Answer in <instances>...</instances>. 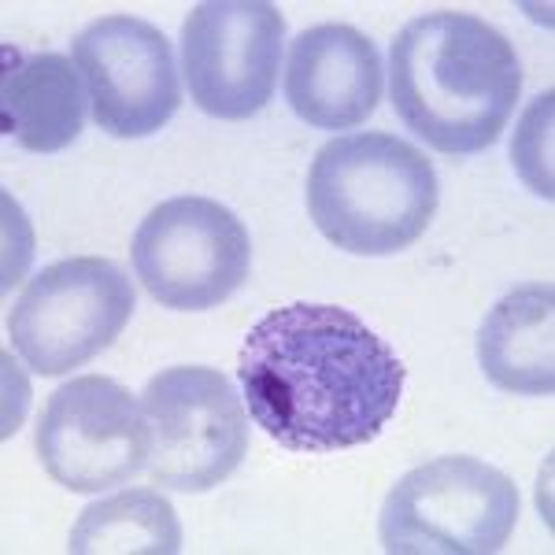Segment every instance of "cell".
<instances>
[{"label":"cell","instance_id":"obj_2","mask_svg":"<svg viewBox=\"0 0 555 555\" xmlns=\"http://www.w3.org/2000/svg\"><path fill=\"white\" fill-rule=\"evenodd\" d=\"M392 107L411 133L449 156H474L500 141L522 93L515 44L478 15L426 12L389 52Z\"/></svg>","mask_w":555,"mask_h":555},{"label":"cell","instance_id":"obj_11","mask_svg":"<svg viewBox=\"0 0 555 555\" xmlns=\"http://www.w3.org/2000/svg\"><path fill=\"white\" fill-rule=\"evenodd\" d=\"M285 101L315 130H352L382 101V56L356 26L322 23L289 49Z\"/></svg>","mask_w":555,"mask_h":555},{"label":"cell","instance_id":"obj_1","mask_svg":"<svg viewBox=\"0 0 555 555\" xmlns=\"http://www.w3.org/2000/svg\"><path fill=\"white\" fill-rule=\"evenodd\" d=\"M237 378L248 415L289 452L326 455L371 444L404 397V363L337 304L274 308L248 330Z\"/></svg>","mask_w":555,"mask_h":555},{"label":"cell","instance_id":"obj_12","mask_svg":"<svg viewBox=\"0 0 555 555\" xmlns=\"http://www.w3.org/2000/svg\"><path fill=\"white\" fill-rule=\"evenodd\" d=\"M86 122V96L78 67L56 52L4 49V82H0V130L15 145L38 156L64 152L78 141Z\"/></svg>","mask_w":555,"mask_h":555},{"label":"cell","instance_id":"obj_4","mask_svg":"<svg viewBox=\"0 0 555 555\" xmlns=\"http://www.w3.org/2000/svg\"><path fill=\"white\" fill-rule=\"evenodd\" d=\"M518 489L474 455H437L408 470L382 507L389 555H492L515 533Z\"/></svg>","mask_w":555,"mask_h":555},{"label":"cell","instance_id":"obj_7","mask_svg":"<svg viewBox=\"0 0 555 555\" xmlns=\"http://www.w3.org/2000/svg\"><path fill=\"white\" fill-rule=\"evenodd\" d=\"M133 274L175 311H208L245 285L253 241L245 222L211 196H171L133 234Z\"/></svg>","mask_w":555,"mask_h":555},{"label":"cell","instance_id":"obj_8","mask_svg":"<svg viewBox=\"0 0 555 555\" xmlns=\"http://www.w3.org/2000/svg\"><path fill=\"white\" fill-rule=\"evenodd\" d=\"M285 20L271 0H204L182 26L193 104L215 119H253L278 86Z\"/></svg>","mask_w":555,"mask_h":555},{"label":"cell","instance_id":"obj_13","mask_svg":"<svg viewBox=\"0 0 555 555\" xmlns=\"http://www.w3.org/2000/svg\"><path fill=\"white\" fill-rule=\"evenodd\" d=\"M478 363L486 378L518 397L555 392V289L548 282L515 285L492 304L478 330Z\"/></svg>","mask_w":555,"mask_h":555},{"label":"cell","instance_id":"obj_10","mask_svg":"<svg viewBox=\"0 0 555 555\" xmlns=\"http://www.w3.org/2000/svg\"><path fill=\"white\" fill-rule=\"evenodd\" d=\"M75 67L96 127L133 141L164 130L182 104L175 52L164 30L133 15H104L75 38Z\"/></svg>","mask_w":555,"mask_h":555},{"label":"cell","instance_id":"obj_14","mask_svg":"<svg viewBox=\"0 0 555 555\" xmlns=\"http://www.w3.org/2000/svg\"><path fill=\"white\" fill-rule=\"evenodd\" d=\"M75 555H175L182 526L175 507L156 489H127L89 504L70 530Z\"/></svg>","mask_w":555,"mask_h":555},{"label":"cell","instance_id":"obj_6","mask_svg":"<svg viewBox=\"0 0 555 555\" xmlns=\"http://www.w3.org/2000/svg\"><path fill=\"white\" fill-rule=\"evenodd\" d=\"M133 315L130 278L101 256L44 267L8 315V337L23 363L56 378L115 345Z\"/></svg>","mask_w":555,"mask_h":555},{"label":"cell","instance_id":"obj_15","mask_svg":"<svg viewBox=\"0 0 555 555\" xmlns=\"http://www.w3.org/2000/svg\"><path fill=\"white\" fill-rule=\"evenodd\" d=\"M552 93L537 96V104L526 112L522 119V130H518V141L512 149L518 171H522L526 182L533 185V193H541L544 201H552V167H548V156H552Z\"/></svg>","mask_w":555,"mask_h":555},{"label":"cell","instance_id":"obj_3","mask_svg":"<svg viewBox=\"0 0 555 555\" xmlns=\"http://www.w3.org/2000/svg\"><path fill=\"white\" fill-rule=\"evenodd\" d=\"M437 171L392 133H348L322 145L308 171V211L319 234L352 256L411 248L437 215Z\"/></svg>","mask_w":555,"mask_h":555},{"label":"cell","instance_id":"obj_9","mask_svg":"<svg viewBox=\"0 0 555 555\" xmlns=\"http://www.w3.org/2000/svg\"><path fill=\"white\" fill-rule=\"evenodd\" d=\"M149 423L130 389L104 374L60 385L38 423V460L56 486L101 492L149 463Z\"/></svg>","mask_w":555,"mask_h":555},{"label":"cell","instance_id":"obj_5","mask_svg":"<svg viewBox=\"0 0 555 555\" xmlns=\"http://www.w3.org/2000/svg\"><path fill=\"white\" fill-rule=\"evenodd\" d=\"M149 423V481L159 489L208 492L241 467L248 415L215 366H171L141 392Z\"/></svg>","mask_w":555,"mask_h":555}]
</instances>
